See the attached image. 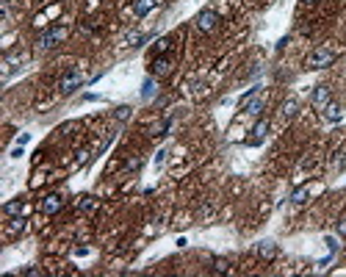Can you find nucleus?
I'll use <instances>...</instances> for the list:
<instances>
[{"mask_svg": "<svg viewBox=\"0 0 346 277\" xmlns=\"http://www.w3.org/2000/svg\"><path fill=\"white\" fill-rule=\"evenodd\" d=\"M172 72V61L166 56H161V58H155L153 61V75L155 78H164V75H169Z\"/></svg>", "mask_w": 346, "mask_h": 277, "instance_id": "obj_9", "label": "nucleus"}, {"mask_svg": "<svg viewBox=\"0 0 346 277\" xmlns=\"http://www.w3.org/2000/svg\"><path fill=\"white\" fill-rule=\"evenodd\" d=\"M67 36H69V28H67V25H53V28H47L42 36H39L36 45H39L42 50H53V48H58V45H61Z\"/></svg>", "mask_w": 346, "mask_h": 277, "instance_id": "obj_1", "label": "nucleus"}, {"mask_svg": "<svg viewBox=\"0 0 346 277\" xmlns=\"http://www.w3.org/2000/svg\"><path fill=\"white\" fill-rule=\"evenodd\" d=\"M31 142V133H22V136H17V144L22 147V144H28Z\"/></svg>", "mask_w": 346, "mask_h": 277, "instance_id": "obj_22", "label": "nucleus"}, {"mask_svg": "<svg viewBox=\"0 0 346 277\" xmlns=\"http://www.w3.org/2000/svg\"><path fill=\"white\" fill-rule=\"evenodd\" d=\"M332 61H335V53H332L330 48H316L308 56V67L310 69H324V67H330Z\"/></svg>", "mask_w": 346, "mask_h": 277, "instance_id": "obj_2", "label": "nucleus"}, {"mask_svg": "<svg viewBox=\"0 0 346 277\" xmlns=\"http://www.w3.org/2000/svg\"><path fill=\"white\" fill-rule=\"evenodd\" d=\"M92 208H97L94 197H80L78 200V211H92Z\"/></svg>", "mask_w": 346, "mask_h": 277, "instance_id": "obj_18", "label": "nucleus"}, {"mask_svg": "<svg viewBox=\"0 0 346 277\" xmlns=\"http://www.w3.org/2000/svg\"><path fill=\"white\" fill-rule=\"evenodd\" d=\"M338 233H341V236H346V219L338 222Z\"/></svg>", "mask_w": 346, "mask_h": 277, "instance_id": "obj_26", "label": "nucleus"}, {"mask_svg": "<svg viewBox=\"0 0 346 277\" xmlns=\"http://www.w3.org/2000/svg\"><path fill=\"white\" fill-rule=\"evenodd\" d=\"M194 25H197V31H202V33H211L216 25H219V14L213 9H205L197 14V19H194Z\"/></svg>", "mask_w": 346, "mask_h": 277, "instance_id": "obj_3", "label": "nucleus"}, {"mask_svg": "<svg viewBox=\"0 0 346 277\" xmlns=\"http://www.w3.org/2000/svg\"><path fill=\"white\" fill-rule=\"evenodd\" d=\"M164 158H166V150H161V153L155 155V163H164Z\"/></svg>", "mask_w": 346, "mask_h": 277, "instance_id": "obj_28", "label": "nucleus"}, {"mask_svg": "<svg viewBox=\"0 0 346 277\" xmlns=\"http://www.w3.org/2000/svg\"><path fill=\"white\" fill-rule=\"evenodd\" d=\"M155 9V0H133V14L136 17H144Z\"/></svg>", "mask_w": 346, "mask_h": 277, "instance_id": "obj_11", "label": "nucleus"}, {"mask_svg": "<svg viewBox=\"0 0 346 277\" xmlns=\"http://www.w3.org/2000/svg\"><path fill=\"white\" fill-rule=\"evenodd\" d=\"M302 3H305V6H313V3H316V0H302Z\"/></svg>", "mask_w": 346, "mask_h": 277, "instance_id": "obj_29", "label": "nucleus"}, {"mask_svg": "<svg viewBox=\"0 0 346 277\" xmlns=\"http://www.w3.org/2000/svg\"><path fill=\"white\" fill-rule=\"evenodd\" d=\"M155 92H158L155 81H153V78H147V81H144V86H142V97H144V100H150V97H153Z\"/></svg>", "mask_w": 346, "mask_h": 277, "instance_id": "obj_17", "label": "nucleus"}, {"mask_svg": "<svg viewBox=\"0 0 346 277\" xmlns=\"http://www.w3.org/2000/svg\"><path fill=\"white\" fill-rule=\"evenodd\" d=\"M227 269H230V263H227L224 258H216V261H213V272H227Z\"/></svg>", "mask_w": 346, "mask_h": 277, "instance_id": "obj_20", "label": "nucleus"}, {"mask_svg": "<svg viewBox=\"0 0 346 277\" xmlns=\"http://www.w3.org/2000/svg\"><path fill=\"white\" fill-rule=\"evenodd\" d=\"M327 247L332 249V252H335V249H338V241H335V239H330V236H327Z\"/></svg>", "mask_w": 346, "mask_h": 277, "instance_id": "obj_27", "label": "nucleus"}, {"mask_svg": "<svg viewBox=\"0 0 346 277\" xmlns=\"http://www.w3.org/2000/svg\"><path fill=\"white\" fill-rule=\"evenodd\" d=\"M22 275H33V277H36V275H42V272H39V269H33V266H28V269H22Z\"/></svg>", "mask_w": 346, "mask_h": 277, "instance_id": "obj_24", "label": "nucleus"}, {"mask_svg": "<svg viewBox=\"0 0 346 277\" xmlns=\"http://www.w3.org/2000/svg\"><path fill=\"white\" fill-rule=\"evenodd\" d=\"M80 81H83V78H80V72H69V75H64V78H61V83H58V89H61L64 95H69V92H75V89L80 86Z\"/></svg>", "mask_w": 346, "mask_h": 277, "instance_id": "obj_6", "label": "nucleus"}, {"mask_svg": "<svg viewBox=\"0 0 346 277\" xmlns=\"http://www.w3.org/2000/svg\"><path fill=\"white\" fill-rule=\"evenodd\" d=\"M330 97H332V92H330V86H316L313 89V95H310V103H313V108H324V105L330 103Z\"/></svg>", "mask_w": 346, "mask_h": 277, "instance_id": "obj_5", "label": "nucleus"}, {"mask_svg": "<svg viewBox=\"0 0 346 277\" xmlns=\"http://www.w3.org/2000/svg\"><path fill=\"white\" fill-rule=\"evenodd\" d=\"M139 166H142V161H139V158H130V161H127V169H139Z\"/></svg>", "mask_w": 346, "mask_h": 277, "instance_id": "obj_23", "label": "nucleus"}, {"mask_svg": "<svg viewBox=\"0 0 346 277\" xmlns=\"http://www.w3.org/2000/svg\"><path fill=\"white\" fill-rule=\"evenodd\" d=\"M266 133H269V119H258L255 128H252V144H258Z\"/></svg>", "mask_w": 346, "mask_h": 277, "instance_id": "obj_10", "label": "nucleus"}, {"mask_svg": "<svg viewBox=\"0 0 346 277\" xmlns=\"http://www.w3.org/2000/svg\"><path fill=\"white\" fill-rule=\"evenodd\" d=\"M144 33H139V31H130V33H125V39H122V45L125 48H136V45H142L144 42Z\"/></svg>", "mask_w": 346, "mask_h": 277, "instance_id": "obj_13", "label": "nucleus"}, {"mask_svg": "<svg viewBox=\"0 0 346 277\" xmlns=\"http://www.w3.org/2000/svg\"><path fill=\"white\" fill-rule=\"evenodd\" d=\"M3 213H6V216H11V219H17V216H22V213H28V205H25L22 200H11V202H6Z\"/></svg>", "mask_w": 346, "mask_h": 277, "instance_id": "obj_7", "label": "nucleus"}, {"mask_svg": "<svg viewBox=\"0 0 346 277\" xmlns=\"http://www.w3.org/2000/svg\"><path fill=\"white\" fill-rule=\"evenodd\" d=\"M308 194H310V189H299V191H294L291 202H294V205H302V202L308 200Z\"/></svg>", "mask_w": 346, "mask_h": 277, "instance_id": "obj_19", "label": "nucleus"}, {"mask_svg": "<svg viewBox=\"0 0 346 277\" xmlns=\"http://www.w3.org/2000/svg\"><path fill=\"white\" fill-rule=\"evenodd\" d=\"M247 114H252V116L263 114V97H255V100H250V103H247Z\"/></svg>", "mask_w": 346, "mask_h": 277, "instance_id": "obj_14", "label": "nucleus"}, {"mask_svg": "<svg viewBox=\"0 0 346 277\" xmlns=\"http://www.w3.org/2000/svg\"><path fill=\"white\" fill-rule=\"evenodd\" d=\"M255 252H258V258L271 261L274 255H277V244H274V241H260L258 247H255Z\"/></svg>", "mask_w": 346, "mask_h": 277, "instance_id": "obj_8", "label": "nucleus"}, {"mask_svg": "<svg viewBox=\"0 0 346 277\" xmlns=\"http://www.w3.org/2000/svg\"><path fill=\"white\" fill-rule=\"evenodd\" d=\"M130 114H133V108H130V105H116L114 119H116V122H127V119H130Z\"/></svg>", "mask_w": 346, "mask_h": 277, "instance_id": "obj_15", "label": "nucleus"}, {"mask_svg": "<svg viewBox=\"0 0 346 277\" xmlns=\"http://www.w3.org/2000/svg\"><path fill=\"white\" fill-rule=\"evenodd\" d=\"M169 45H172L169 39H158V42H155V53H166V50H169Z\"/></svg>", "mask_w": 346, "mask_h": 277, "instance_id": "obj_21", "label": "nucleus"}, {"mask_svg": "<svg viewBox=\"0 0 346 277\" xmlns=\"http://www.w3.org/2000/svg\"><path fill=\"white\" fill-rule=\"evenodd\" d=\"M321 111H324V116H327L330 122H338V119H341V105L332 103V100H330V103L321 108Z\"/></svg>", "mask_w": 346, "mask_h": 277, "instance_id": "obj_12", "label": "nucleus"}, {"mask_svg": "<svg viewBox=\"0 0 346 277\" xmlns=\"http://www.w3.org/2000/svg\"><path fill=\"white\" fill-rule=\"evenodd\" d=\"M61 205H64L61 194H47L45 200L39 202V211H42V213H47V216H53V213H58V211H61Z\"/></svg>", "mask_w": 346, "mask_h": 277, "instance_id": "obj_4", "label": "nucleus"}, {"mask_svg": "<svg viewBox=\"0 0 346 277\" xmlns=\"http://www.w3.org/2000/svg\"><path fill=\"white\" fill-rule=\"evenodd\" d=\"M89 158V150H80V153H78V163H83Z\"/></svg>", "mask_w": 346, "mask_h": 277, "instance_id": "obj_25", "label": "nucleus"}, {"mask_svg": "<svg viewBox=\"0 0 346 277\" xmlns=\"http://www.w3.org/2000/svg\"><path fill=\"white\" fill-rule=\"evenodd\" d=\"M297 108H299V103H297V100H285L280 111H283V116H285V119H291V116L297 114Z\"/></svg>", "mask_w": 346, "mask_h": 277, "instance_id": "obj_16", "label": "nucleus"}]
</instances>
